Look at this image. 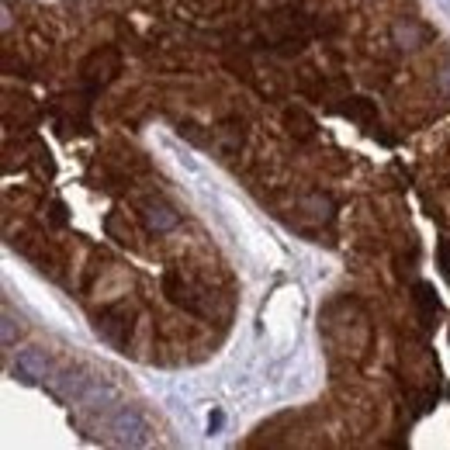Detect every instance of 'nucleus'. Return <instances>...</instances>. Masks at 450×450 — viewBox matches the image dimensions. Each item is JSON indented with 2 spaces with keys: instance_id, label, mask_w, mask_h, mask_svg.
Here are the masks:
<instances>
[{
  "instance_id": "nucleus-2",
  "label": "nucleus",
  "mask_w": 450,
  "mask_h": 450,
  "mask_svg": "<svg viewBox=\"0 0 450 450\" xmlns=\"http://www.w3.org/2000/svg\"><path fill=\"white\" fill-rule=\"evenodd\" d=\"M163 294H166L177 309L191 312V316H208V309H205V288H201L194 277L181 274V270H166V274H163Z\"/></svg>"
},
{
  "instance_id": "nucleus-16",
  "label": "nucleus",
  "mask_w": 450,
  "mask_h": 450,
  "mask_svg": "<svg viewBox=\"0 0 450 450\" xmlns=\"http://www.w3.org/2000/svg\"><path fill=\"white\" fill-rule=\"evenodd\" d=\"M436 257H440V270H444V277L450 281V239H440V246H436Z\"/></svg>"
},
{
  "instance_id": "nucleus-4",
  "label": "nucleus",
  "mask_w": 450,
  "mask_h": 450,
  "mask_svg": "<svg viewBox=\"0 0 450 450\" xmlns=\"http://www.w3.org/2000/svg\"><path fill=\"white\" fill-rule=\"evenodd\" d=\"M139 215H142V225L149 229V232H170V229H177L181 225V215L173 212L166 201H159V198H146V201H139Z\"/></svg>"
},
{
  "instance_id": "nucleus-6",
  "label": "nucleus",
  "mask_w": 450,
  "mask_h": 450,
  "mask_svg": "<svg viewBox=\"0 0 450 450\" xmlns=\"http://www.w3.org/2000/svg\"><path fill=\"white\" fill-rule=\"evenodd\" d=\"M111 429L118 433L122 444H132V447L146 440V436H142V433H146V423H142V416H139L135 409H122V412L111 419Z\"/></svg>"
},
{
  "instance_id": "nucleus-11",
  "label": "nucleus",
  "mask_w": 450,
  "mask_h": 450,
  "mask_svg": "<svg viewBox=\"0 0 450 450\" xmlns=\"http://www.w3.org/2000/svg\"><path fill=\"white\" fill-rule=\"evenodd\" d=\"M105 232L114 242H122V246H132L135 242V232H132V225H129V218L122 212H107L105 215Z\"/></svg>"
},
{
  "instance_id": "nucleus-9",
  "label": "nucleus",
  "mask_w": 450,
  "mask_h": 450,
  "mask_svg": "<svg viewBox=\"0 0 450 450\" xmlns=\"http://www.w3.org/2000/svg\"><path fill=\"white\" fill-rule=\"evenodd\" d=\"M412 291H416V294H412V301H416V309H419L423 326H433V316L440 312V294L433 291V284H426V281H419Z\"/></svg>"
},
{
  "instance_id": "nucleus-5",
  "label": "nucleus",
  "mask_w": 450,
  "mask_h": 450,
  "mask_svg": "<svg viewBox=\"0 0 450 450\" xmlns=\"http://www.w3.org/2000/svg\"><path fill=\"white\" fill-rule=\"evenodd\" d=\"M14 371H18V377H25L31 385H35V381H45V377H49V357H45V350H38V346L21 350Z\"/></svg>"
},
{
  "instance_id": "nucleus-8",
  "label": "nucleus",
  "mask_w": 450,
  "mask_h": 450,
  "mask_svg": "<svg viewBox=\"0 0 450 450\" xmlns=\"http://www.w3.org/2000/svg\"><path fill=\"white\" fill-rule=\"evenodd\" d=\"M284 129H288L298 142H309V139H316V118H312L305 107H288V111H284Z\"/></svg>"
},
{
  "instance_id": "nucleus-17",
  "label": "nucleus",
  "mask_w": 450,
  "mask_h": 450,
  "mask_svg": "<svg viewBox=\"0 0 450 450\" xmlns=\"http://www.w3.org/2000/svg\"><path fill=\"white\" fill-rule=\"evenodd\" d=\"M222 423H225V416H222V412L215 409L212 416H208V429H212V433H218V429H222Z\"/></svg>"
},
{
  "instance_id": "nucleus-15",
  "label": "nucleus",
  "mask_w": 450,
  "mask_h": 450,
  "mask_svg": "<svg viewBox=\"0 0 450 450\" xmlns=\"http://www.w3.org/2000/svg\"><path fill=\"white\" fill-rule=\"evenodd\" d=\"M395 38H402V42H409V45H412V42H419V38H423V31H419L416 25H395Z\"/></svg>"
},
{
  "instance_id": "nucleus-14",
  "label": "nucleus",
  "mask_w": 450,
  "mask_h": 450,
  "mask_svg": "<svg viewBox=\"0 0 450 450\" xmlns=\"http://www.w3.org/2000/svg\"><path fill=\"white\" fill-rule=\"evenodd\" d=\"M49 222H53V225H66V222H70V212H66V205H63L59 198L49 205Z\"/></svg>"
},
{
  "instance_id": "nucleus-12",
  "label": "nucleus",
  "mask_w": 450,
  "mask_h": 450,
  "mask_svg": "<svg viewBox=\"0 0 450 450\" xmlns=\"http://www.w3.org/2000/svg\"><path fill=\"white\" fill-rule=\"evenodd\" d=\"M35 166H38L42 177H53V159H49V149L42 142H35Z\"/></svg>"
},
{
  "instance_id": "nucleus-1",
  "label": "nucleus",
  "mask_w": 450,
  "mask_h": 450,
  "mask_svg": "<svg viewBox=\"0 0 450 450\" xmlns=\"http://www.w3.org/2000/svg\"><path fill=\"white\" fill-rule=\"evenodd\" d=\"M122 73V53L114 49V45H105V49H94V53L83 59V66H80V80H83V87H87V94H97V90H105L111 80Z\"/></svg>"
},
{
  "instance_id": "nucleus-3",
  "label": "nucleus",
  "mask_w": 450,
  "mask_h": 450,
  "mask_svg": "<svg viewBox=\"0 0 450 450\" xmlns=\"http://www.w3.org/2000/svg\"><path fill=\"white\" fill-rule=\"evenodd\" d=\"M132 318H135V312L125 301H114V305H107L105 312L97 316V333L111 346L122 350V346H129V340H132Z\"/></svg>"
},
{
  "instance_id": "nucleus-13",
  "label": "nucleus",
  "mask_w": 450,
  "mask_h": 450,
  "mask_svg": "<svg viewBox=\"0 0 450 450\" xmlns=\"http://www.w3.org/2000/svg\"><path fill=\"white\" fill-rule=\"evenodd\" d=\"M0 340H4V346H11L14 340H18V322H14L11 312H4V322H0Z\"/></svg>"
},
{
  "instance_id": "nucleus-10",
  "label": "nucleus",
  "mask_w": 450,
  "mask_h": 450,
  "mask_svg": "<svg viewBox=\"0 0 450 450\" xmlns=\"http://www.w3.org/2000/svg\"><path fill=\"white\" fill-rule=\"evenodd\" d=\"M253 87H257V94L267 97V101H281L284 97V77L277 70H257L253 73Z\"/></svg>"
},
{
  "instance_id": "nucleus-7",
  "label": "nucleus",
  "mask_w": 450,
  "mask_h": 450,
  "mask_svg": "<svg viewBox=\"0 0 450 450\" xmlns=\"http://www.w3.org/2000/svg\"><path fill=\"white\" fill-rule=\"evenodd\" d=\"M346 118H353L357 125H364L368 132L377 135V129H381V118H377V107H374V101H368V97H350L343 107Z\"/></svg>"
}]
</instances>
